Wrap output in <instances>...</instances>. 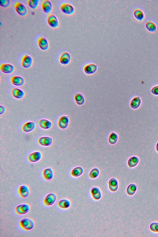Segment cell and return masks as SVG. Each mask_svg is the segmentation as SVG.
Instances as JSON below:
<instances>
[{
    "label": "cell",
    "mask_w": 158,
    "mask_h": 237,
    "mask_svg": "<svg viewBox=\"0 0 158 237\" xmlns=\"http://www.w3.org/2000/svg\"><path fill=\"white\" fill-rule=\"evenodd\" d=\"M20 224L22 228L26 230H31L34 226L33 220L29 218H24L22 220Z\"/></svg>",
    "instance_id": "6da1fadb"
},
{
    "label": "cell",
    "mask_w": 158,
    "mask_h": 237,
    "mask_svg": "<svg viewBox=\"0 0 158 237\" xmlns=\"http://www.w3.org/2000/svg\"><path fill=\"white\" fill-rule=\"evenodd\" d=\"M15 9L20 15L25 16L27 13V9L26 6L22 3L17 2L14 5Z\"/></svg>",
    "instance_id": "7a4b0ae2"
},
{
    "label": "cell",
    "mask_w": 158,
    "mask_h": 237,
    "mask_svg": "<svg viewBox=\"0 0 158 237\" xmlns=\"http://www.w3.org/2000/svg\"><path fill=\"white\" fill-rule=\"evenodd\" d=\"M30 209V207L28 204H23L16 207L15 211L16 213L19 215H23L27 213Z\"/></svg>",
    "instance_id": "3957f363"
},
{
    "label": "cell",
    "mask_w": 158,
    "mask_h": 237,
    "mask_svg": "<svg viewBox=\"0 0 158 237\" xmlns=\"http://www.w3.org/2000/svg\"><path fill=\"white\" fill-rule=\"evenodd\" d=\"M60 8L63 13L67 15L72 14L75 12L74 7L70 4L64 3L61 6Z\"/></svg>",
    "instance_id": "277c9868"
},
{
    "label": "cell",
    "mask_w": 158,
    "mask_h": 237,
    "mask_svg": "<svg viewBox=\"0 0 158 237\" xmlns=\"http://www.w3.org/2000/svg\"><path fill=\"white\" fill-rule=\"evenodd\" d=\"M57 199V196L54 193L48 195L44 199V203L47 206H51L54 204Z\"/></svg>",
    "instance_id": "5b68a950"
},
{
    "label": "cell",
    "mask_w": 158,
    "mask_h": 237,
    "mask_svg": "<svg viewBox=\"0 0 158 237\" xmlns=\"http://www.w3.org/2000/svg\"><path fill=\"white\" fill-rule=\"evenodd\" d=\"M47 21L49 25L52 28H56L59 25L58 20L56 16L52 14L48 16Z\"/></svg>",
    "instance_id": "8992f818"
},
{
    "label": "cell",
    "mask_w": 158,
    "mask_h": 237,
    "mask_svg": "<svg viewBox=\"0 0 158 237\" xmlns=\"http://www.w3.org/2000/svg\"><path fill=\"white\" fill-rule=\"evenodd\" d=\"M33 60L32 57L28 55H24L22 59L21 64L22 67L25 68H29L32 66Z\"/></svg>",
    "instance_id": "52a82bcc"
},
{
    "label": "cell",
    "mask_w": 158,
    "mask_h": 237,
    "mask_svg": "<svg viewBox=\"0 0 158 237\" xmlns=\"http://www.w3.org/2000/svg\"><path fill=\"white\" fill-rule=\"evenodd\" d=\"M14 67L13 65L10 64H3L0 67L1 71L6 74H10L13 73L14 71Z\"/></svg>",
    "instance_id": "ba28073f"
},
{
    "label": "cell",
    "mask_w": 158,
    "mask_h": 237,
    "mask_svg": "<svg viewBox=\"0 0 158 237\" xmlns=\"http://www.w3.org/2000/svg\"><path fill=\"white\" fill-rule=\"evenodd\" d=\"M38 44L40 49L43 50H47L49 47L47 39L44 37H41L38 39Z\"/></svg>",
    "instance_id": "9c48e42d"
},
{
    "label": "cell",
    "mask_w": 158,
    "mask_h": 237,
    "mask_svg": "<svg viewBox=\"0 0 158 237\" xmlns=\"http://www.w3.org/2000/svg\"><path fill=\"white\" fill-rule=\"evenodd\" d=\"M11 82L17 86H21L25 83V80L21 76H14L11 77Z\"/></svg>",
    "instance_id": "30bf717a"
},
{
    "label": "cell",
    "mask_w": 158,
    "mask_h": 237,
    "mask_svg": "<svg viewBox=\"0 0 158 237\" xmlns=\"http://www.w3.org/2000/svg\"><path fill=\"white\" fill-rule=\"evenodd\" d=\"M11 94L15 98L21 99L25 95V93L22 90L18 88H14L11 90Z\"/></svg>",
    "instance_id": "8fae6325"
},
{
    "label": "cell",
    "mask_w": 158,
    "mask_h": 237,
    "mask_svg": "<svg viewBox=\"0 0 158 237\" xmlns=\"http://www.w3.org/2000/svg\"><path fill=\"white\" fill-rule=\"evenodd\" d=\"M69 123V117L67 116H63L59 118L58 122L59 127L62 129L67 128Z\"/></svg>",
    "instance_id": "7c38bea8"
},
{
    "label": "cell",
    "mask_w": 158,
    "mask_h": 237,
    "mask_svg": "<svg viewBox=\"0 0 158 237\" xmlns=\"http://www.w3.org/2000/svg\"><path fill=\"white\" fill-rule=\"evenodd\" d=\"M71 59V55L67 52H64L61 56L60 62L61 63L66 65L70 63Z\"/></svg>",
    "instance_id": "4fadbf2b"
},
{
    "label": "cell",
    "mask_w": 158,
    "mask_h": 237,
    "mask_svg": "<svg viewBox=\"0 0 158 237\" xmlns=\"http://www.w3.org/2000/svg\"><path fill=\"white\" fill-rule=\"evenodd\" d=\"M42 6L43 11L46 13H50L52 10V4L48 0H44L42 3Z\"/></svg>",
    "instance_id": "5bb4252c"
},
{
    "label": "cell",
    "mask_w": 158,
    "mask_h": 237,
    "mask_svg": "<svg viewBox=\"0 0 158 237\" xmlns=\"http://www.w3.org/2000/svg\"><path fill=\"white\" fill-rule=\"evenodd\" d=\"M98 67L95 64H88L84 68V71L86 74L92 75L95 73Z\"/></svg>",
    "instance_id": "9a60e30c"
},
{
    "label": "cell",
    "mask_w": 158,
    "mask_h": 237,
    "mask_svg": "<svg viewBox=\"0 0 158 237\" xmlns=\"http://www.w3.org/2000/svg\"><path fill=\"white\" fill-rule=\"evenodd\" d=\"M53 142L52 139L48 137H43L39 139L38 142L40 145L44 146H48L51 145Z\"/></svg>",
    "instance_id": "2e32d148"
},
{
    "label": "cell",
    "mask_w": 158,
    "mask_h": 237,
    "mask_svg": "<svg viewBox=\"0 0 158 237\" xmlns=\"http://www.w3.org/2000/svg\"><path fill=\"white\" fill-rule=\"evenodd\" d=\"M42 157L41 153L35 152L30 154L28 157V159L32 162H36L40 161Z\"/></svg>",
    "instance_id": "e0dca14e"
},
{
    "label": "cell",
    "mask_w": 158,
    "mask_h": 237,
    "mask_svg": "<svg viewBox=\"0 0 158 237\" xmlns=\"http://www.w3.org/2000/svg\"><path fill=\"white\" fill-rule=\"evenodd\" d=\"M108 185L109 189L112 192L116 191L118 189V182L115 178H113L109 181Z\"/></svg>",
    "instance_id": "ac0fdd59"
},
{
    "label": "cell",
    "mask_w": 158,
    "mask_h": 237,
    "mask_svg": "<svg viewBox=\"0 0 158 237\" xmlns=\"http://www.w3.org/2000/svg\"><path fill=\"white\" fill-rule=\"evenodd\" d=\"M19 193L22 198H26L29 195L30 190L29 188L26 185H23L19 188Z\"/></svg>",
    "instance_id": "d6986e66"
},
{
    "label": "cell",
    "mask_w": 158,
    "mask_h": 237,
    "mask_svg": "<svg viewBox=\"0 0 158 237\" xmlns=\"http://www.w3.org/2000/svg\"><path fill=\"white\" fill-rule=\"evenodd\" d=\"M36 124L35 122H29L24 124L22 127V129L24 132L29 133L32 132L35 128Z\"/></svg>",
    "instance_id": "ffe728a7"
},
{
    "label": "cell",
    "mask_w": 158,
    "mask_h": 237,
    "mask_svg": "<svg viewBox=\"0 0 158 237\" xmlns=\"http://www.w3.org/2000/svg\"><path fill=\"white\" fill-rule=\"evenodd\" d=\"M91 193L93 198L96 200H98L102 197V194L99 188L93 187L91 190Z\"/></svg>",
    "instance_id": "44dd1931"
},
{
    "label": "cell",
    "mask_w": 158,
    "mask_h": 237,
    "mask_svg": "<svg viewBox=\"0 0 158 237\" xmlns=\"http://www.w3.org/2000/svg\"><path fill=\"white\" fill-rule=\"evenodd\" d=\"M44 177L47 180H50L54 177L53 170L51 168H48L44 170L43 172Z\"/></svg>",
    "instance_id": "7402d4cb"
},
{
    "label": "cell",
    "mask_w": 158,
    "mask_h": 237,
    "mask_svg": "<svg viewBox=\"0 0 158 237\" xmlns=\"http://www.w3.org/2000/svg\"><path fill=\"white\" fill-rule=\"evenodd\" d=\"M39 125L42 128L44 129H50L52 126V122L46 119H42L39 122Z\"/></svg>",
    "instance_id": "603a6c76"
},
{
    "label": "cell",
    "mask_w": 158,
    "mask_h": 237,
    "mask_svg": "<svg viewBox=\"0 0 158 237\" xmlns=\"http://www.w3.org/2000/svg\"><path fill=\"white\" fill-rule=\"evenodd\" d=\"M75 100L76 103L79 105H83L85 102V98L82 94L78 93L75 94Z\"/></svg>",
    "instance_id": "cb8c5ba5"
},
{
    "label": "cell",
    "mask_w": 158,
    "mask_h": 237,
    "mask_svg": "<svg viewBox=\"0 0 158 237\" xmlns=\"http://www.w3.org/2000/svg\"><path fill=\"white\" fill-rule=\"evenodd\" d=\"M71 205L70 201L67 199H63L61 200L58 203V206L62 209H67Z\"/></svg>",
    "instance_id": "d4e9b609"
},
{
    "label": "cell",
    "mask_w": 158,
    "mask_h": 237,
    "mask_svg": "<svg viewBox=\"0 0 158 237\" xmlns=\"http://www.w3.org/2000/svg\"><path fill=\"white\" fill-rule=\"evenodd\" d=\"M141 101L139 97L134 98L130 103L131 107L134 109H136L139 107L141 105Z\"/></svg>",
    "instance_id": "484cf974"
},
{
    "label": "cell",
    "mask_w": 158,
    "mask_h": 237,
    "mask_svg": "<svg viewBox=\"0 0 158 237\" xmlns=\"http://www.w3.org/2000/svg\"><path fill=\"white\" fill-rule=\"evenodd\" d=\"M83 172V169L81 167H76L71 171L72 176L75 177H78L81 175Z\"/></svg>",
    "instance_id": "4316f807"
},
{
    "label": "cell",
    "mask_w": 158,
    "mask_h": 237,
    "mask_svg": "<svg viewBox=\"0 0 158 237\" xmlns=\"http://www.w3.org/2000/svg\"><path fill=\"white\" fill-rule=\"evenodd\" d=\"M134 15L136 18L139 21H142L144 18V15L142 11L139 9H136L134 11Z\"/></svg>",
    "instance_id": "83f0119b"
},
{
    "label": "cell",
    "mask_w": 158,
    "mask_h": 237,
    "mask_svg": "<svg viewBox=\"0 0 158 237\" xmlns=\"http://www.w3.org/2000/svg\"><path fill=\"white\" fill-rule=\"evenodd\" d=\"M139 162L138 158L135 156L129 159L128 162V165L129 167H133L138 164Z\"/></svg>",
    "instance_id": "f1b7e54d"
},
{
    "label": "cell",
    "mask_w": 158,
    "mask_h": 237,
    "mask_svg": "<svg viewBox=\"0 0 158 237\" xmlns=\"http://www.w3.org/2000/svg\"><path fill=\"white\" fill-rule=\"evenodd\" d=\"M137 189V186L134 184H132L129 185L127 187V193L130 195H132L134 194Z\"/></svg>",
    "instance_id": "f546056e"
},
{
    "label": "cell",
    "mask_w": 158,
    "mask_h": 237,
    "mask_svg": "<svg viewBox=\"0 0 158 237\" xmlns=\"http://www.w3.org/2000/svg\"><path fill=\"white\" fill-rule=\"evenodd\" d=\"M145 26L148 31L152 32H155L157 29V27L155 24L151 22H147Z\"/></svg>",
    "instance_id": "4dcf8cb0"
},
{
    "label": "cell",
    "mask_w": 158,
    "mask_h": 237,
    "mask_svg": "<svg viewBox=\"0 0 158 237\" xmlns=\"http://www.w3.org/2000/svg\"><path fill=\"white\" fill-rule=\"evenodd\" d=\"M118 139V135L115 133H112L109 136L108 141L110 144H114L116 143Z\"/></svg>",
    "instance_id": "1f68e13d"
},
{
    "label": "cell",
    "mask_w": 158,
    "mask_h": 237,
    "mask_svg": "<svg viewBox=\"0 0 158 237\" xmlns=\"http://www.w3.org/2000/svg\"><path fill=\"white\" fill-rule=\"evenodd\" d=\"M39 2V0H28V5L33 9H35L38 7Z\"/></svg>",
    "instance_id": "d6a6232c"
},
{
    "label": "cell",
    "mask_w": 158,
    "mask_h": 237,
    "mask_svg": "<svg viewBox=\"0 0 158 237\" xmlns=\"http://www.w3.org/2000/svg\"><path fill=\"white\" fill-rule=\"evenodd\" d=\"M100 173V171L99 169L97 168H95L91 171L89 174V177L91 178H95L99 176Z\"/></svg>",
    "instance_id": "836d02e7"
},
{
    "label": "cell",
    "mask_w": 158,
    "mask_h": 237,
    "mask_svg": "<svg viewBox=\"0 0 158 237\" xmlns=\"http://www.w3.org/2000/svg\"><path fill=\"white\" fill-rule=\"evenodd\" d=\"M11 2L9 0H1L0 1V5L3 7H7L10 5Z\"/></svg>",
    "instance_id": "e575fe53"
},
{
    "label": "cell",
    "mask_w": 158,
    "mask_h": 237,
    "mask_svg": "<svg viewBox=\"0 0 158 237\" xmlns=\"http://www.w3.org/2000/svg\"><path fill=\"white\" fill-rule=\"evenodd\" d=\"M150 228L152 231L158 232V222L152 223L150 226Z\"/></svg>",
    "instance_id": "d590c367"
},
{
    "label": "cell",
    "mask_w": 158,
    "mask_h": 237,
    "mask_svg": "<svg viewBox=\"0 0 158 237\" xmlns=\"http://www.w3.org/2000/svg\"><path fill=\"white\" fill-rule=\"evenodd\" d=\"M151 92L153 94L156 95H158V86L153 88L151 90Z\"/></svg>",
    "instance_id": "8d00e7d4"
},
{
    "label": "cell",
    "mask_w": 158,
    "mask_h": 237,
    "mask_svg": "<svg viewBox=\"0 0 158 237\" xmlns=\"http://www.w3.org/2000/svg\"><path fill=\"white\" fill-rule=\"evenodd\" d=\"M0 108H1L0 115H2L5 113L6 111V108L4 106L2 105L0 106Z\"/></svg>",
    "instance_id": "74e56055"
},
{
    "label": "cell",
    "mask_w": 158,
    "mask_h": 237,
    "mask_svg": "<svg viewBox=\"0 0 158 237\" xmlns=\"http://www.w3.org/2000/svg\"><path fill=\"white\" fill-rule=\"evenodd\" d=\"M156 149L157 151L158 152V142L157 143V145Z\"/></svg>",
    "instance_id": "f35d334b"
}]
</instances>
